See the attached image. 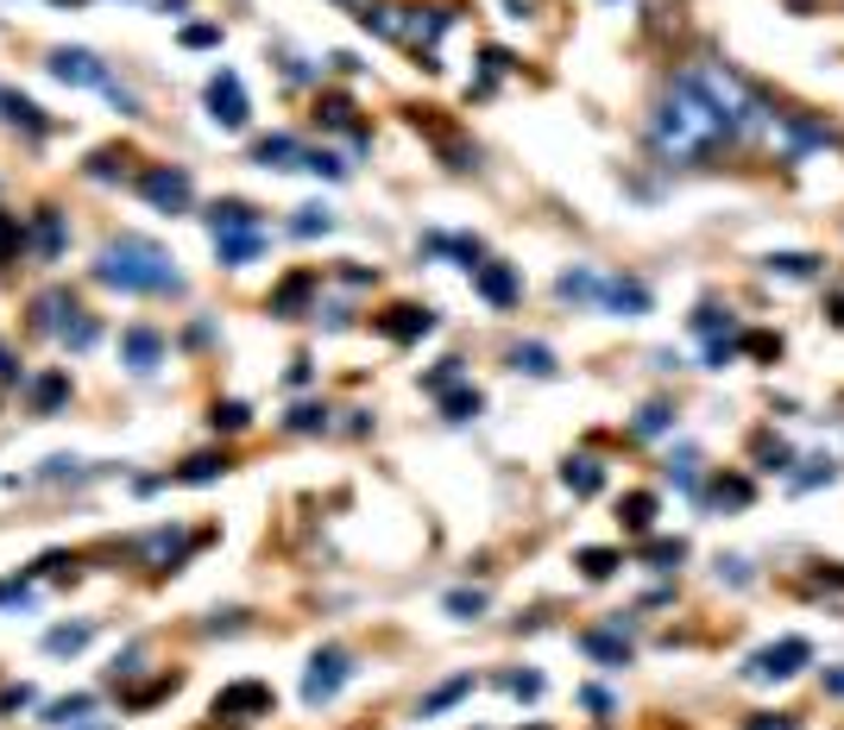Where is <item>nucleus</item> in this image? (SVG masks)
I'll return each mask as SVG.
<instances>
[{
	"label": "nucleus",
	"mask_w": 844,
	"mask_h": 730,
	"mask_svg": "<svg viewBox=\"0 0 844 730\" xmlns=\"http://www.w3.org/2000/svg\"><path fill=\"white\" fill-rule=\"evenodd\" d=\"M649 139H656V151L674 158V164H700V158H713L718 146H731L738 126H731V114L718 107L713 89L700 82V70H681L662 89V101H656Z\"/></svg>",
	"instance_id": "nucleus-1"
},
{
	"label": "nucleus",
	"mask_w": 844,
	"mask_h": 730,
	"mask_svg": "<svg viewBox=\"0 0 844 730\" xmlns=\"http://www.w3.org/2000/svg\"><path fill=\"white\" fill-rule=\"evenodd\" d=\"M95 283L107 290H127V297H183V271L177 258L146 240V233H114L95 252Z\"/></svg>",
	"instance_id": "nucleus-2"
},
{
	"label": "nucleus",
	"mask_w": 844,
	"mask_h": 730,
	"mask_svg": "<svg viewBox=\"0 0 844 730\" xmlns=\"http://www.w3.org/2000/svg\"><path fill=\"white\" fill-rule=\"evenodd\" d=\"M271 705H278V693H271L265 680H233V686L215 693L208 718H215V725H253V718H271Z\"/></svg>",
	"instance_id": "nucleus-3"
},
{
	"label": "nucleus",
	"mask_w": 844,
	"mask_h": 730,
	"mask_svg": "<svg viewBox=\"0 0 844 730\" xmlns=\"http://www.w3.org/2000/svg\"><path fill=\"white\" fill-rule=\"evenodd\" d=\"M139 196L152 201L158 215H189L196 176L183 171V164H146V171H139Z\"/></svg>",
	"instance_id": "nucleus-4"
},
{
	"label": "nucleus",
	"mask_w": 844,
	"mask_h": 730,
	"mask_svg": "<svg viewBox=\"0 0 844 730\" xmlns=\"http://www.w3.org/2000/svg\"><path fill=\"white\" fill-rule=\"evenodd\" d=\"M189 548H196V535H189L183 523H158V529H146V535L132 542V560H139L146 573H177Z\"/></svg>",
	"instance_id": "nucleus-5"
},
{
	"label": "nucleus",
	"mask_w": 844,
	"mask_h": 730,
	"mask_svg": "<svg viewBox=\"0 0 844 730\" xmlns=\"http://www.w3.org/2000/svg\"><path fill=\"white\" fill-rule=\"evenodd\" d=\"M347 680H354V654L334 649V642L328 649H315L309 654V674H303V705H328Z\"/></svg>",
	"instance_id": "nucleus-6"
},
{
	"label": "nucleus",
	"mask_w": 844,
	"mask_h": 730,
	"mask_svg": "<svg viewBox=\"0 0 844 730\" xmlns=\"http://www.w3.org/2000/svg\"><path fill=\"white\" fill-rule=\"evenodd\" d=\"M807 661H813V642H807V636H782V642H768V649L750 654L743 674L750 680H794Z\"/></svg>",
	"instance_id": "nucleus-7"
},
{
	"label": "nucleus",
	"mask_w": 844,
	"mask_h": 730,
	"mask_svg": "<svg viewBox=\"0 0 844 730\" xmlns=\"http://www.w3.org/2000/svg\"><path fill=\"white\" fill-rule=\"evenodd\" d=\"M208 120L221 126V132H240V126L253 120L246 82H240L233 70H215V76H208Z\"/></svg>",
	"instance_id": "nucleus-8"
},
{
	"label": "nucleus",
	"mask_w": 844,
	"mask_h": 730,
	"mask_svg": "<svg viewBox=\"0 0 844 730\" xmlns=\"http://www.w3.org/2000/svg\"><path fill=\"white\" fill-rule=\"evenodd\" d=\"M51 76L57 82H70V89H114V76H107V63L95 57V50H82V45H57L51 50Z\"/></svg>",
	"instance_id": "nucleus-9"
},
{
	"label": "nucleus",
	"mask_w": 844,
	"mask_h": 730,
	"mask_svg": "<svg viewBox=\"0 0 844 730\" xmlns=\"http://www.w3.org/2000/svg\"><path fill=\"white\" fill-rule=\"evenodd\" d=\"M580 649L605 668H631V617L617 611V617H605V629H580Z\"/></svg>",
	"instance_id": "nucleus-10"
},
{
	"label": "nucleus",
	"mask_w": 844,
	"mask_h": 730,
	"mask_svg": "<svg viewBox=\"0 0 844 730\" xmlns=\"http://www.w3.org/2000/svg\"><path fill=\"white\" fill-rule=\"evenodd\" d=\"M379 334L384 340H397V347H409V340L436 334V309H429V302H397V309H384L379 315Z\"/></svg>",
	"instance_id": "nucleus-11"
},
{
	"label": "nucleus",
	"mask_w": 844,
	"mask_h": 730,
	"mask_svg": "<svg viewBox=\"0 0 844 730\" xmlns=\"http://www.w3.org/2000/svg\"><path fill=\"white\" fill-rule=\"evenodd\" d=\"M63 246H70L63 208H38V215H32V233H26V252L38 258V265H57V258H63Z\"/></svg>",
	"instance_id": "nucleus-12"
},
{
	"label": "nucleus",
	"mask_w": 844,
	"mask_h": 730,
	"mask_svg": "<svg viewBox=\"0 0 844 730\" xmlns=\"http://www.w3.org/2000/svg\"><path fill=\"white\" fill-rule=\"evenodd\" d=\"M82 309H77V297H70V290H63V283H51V290H38V297H32V327H38V334H51V340H63V327L77 322Z\"/></svg>",
	"instance_id": "nucleus-13"
},
{
	"label": "nucleus",
	"mask_w": 844,
	"mask_h": 730,
	"mask_svg": "<svg viewBox=\"0 0 844 730\" xmlns=\"http://www.w3.org/2000/svg\"><path fill=\"white\" fill-rule=\"evenodd\" d=\"M120 366H127V372H139V378H152L158 366H164V334H158V327H127V334H120Z\"/></svg>",
	"instance_id": "nucleus-14"
},
{
	"label": "nucleus",
	"mask_w": 844,
	"mask_h": 730,
	"mask_svg": "<svg viewBox=\"0 0 844 730\" xmlns=\"http://www.w3.org/2000/svg\"><path fill=\"white\" fill-rule=\"evenodd\" d=\"M473 290L492 302V309H517V297H523V277L511 271V265H498V258H486L479 271H473Z\"/></svg>",
	"instance_id": "nucleus-15"
},
{
	"label": "nucleus",
	"mask_w": 844,
	"mask_h": 730,
	"mask_svg": "<svg viewBox=\"0 0 844 730\" xmlns=\"http://www.w3.org/2000/svg\"><path fill=\"white\" fill-rule=\"evenodd\" d=\"M599 309H612V315H649V283H637V277H605V283H599Z\"/></svg>",
	"instance_id": "nucleus-16"
},
{
	"label": "nucleus",
	"mask_w": 844,
	"mask_h": 730,
	"mask_svg": "<svg viewBox=\"0 0 844 730\" xmlns=\"http://www.w3.org/2000/svg\"><path fill=\"white\" fill-rule=\"evenodd\" d=\"M203 221H208V233H215V240H221V233H265V221H258L253 201H215Z\"/></svg>",
	"instance_id": "nucleus-17"
},
{
	"label": "nucleus",
	"mask_w": 844,
	"mask_h": 730,
	"mask_svg": "<svg viewBox=\"0 0 844 730\" xmlns=\"http://www.w3.org/2000/svg\"><path fill=\"white\" fill-rule=\"evenodd\" d=\"M253 164L265 171H303V139H290V132H265L253 146Z\"/></svg>",
	"instance_id": "nucleus-18"
},
{
	"label": "nucleus",
	"mask_w": 844,
	"mask_h": 730,
	"mask_svg": "<svg viewBox=\"0 0 844 730\" xmlns=\"http://www.w3.org/2000/svg\"><path fill=\"white\" fill-rule=\"evenodd\" d=\"M423 252L461 258V271H479V265H486V246H479L473 233H423Z\"/></svg>",
	"instance_id": "nucleus-19"
},
{
	"label": "nucleus",
	"mask_w": 844,
	"mask_h": 730,
	"mask_svg": "<svg viewBox=\"0 0 844 730\" xmlns=\"http://www.w3.org/2000/svg\"><path fill=\"white\" fill-rule=\"evenodd\" d=\"M562 485L574 491V498H592V491L605 485V460H599V453H574V460L562 466Z\"/></svg>",
	"instance_id": "nucleus-20"
},
{
	"label": "nucleus",
	"mask_w": 844,
	"mask_h": 730,
	"mask_svg": "<svg viewBox=\"0 0 844 730\" xmlns=\"http://www.w3.org/2000/svg\"><path fill=\"white\" fill-rule=\"evenodd\" d=\"M26 397H32V416H57L70 403V372H38Z\"/></svg>",
	"instance_id": "nucleus-21"
},
{
	"label": "nucleus",
	"mask_w": 844,
	"mask_h": 730,
	"mask_svg": "<svg viewBox=\"0 0 844 730\" xmlns=\"http://www.w3.org/2000/svg\"><path fill=\"white\" fill-rule=\"evenodd\" d=\"M0 120H7V126H26V132H51V114H45L38 101L13 95V89H0Z\"/></svg>",
	"instance_id": "nucleus-22"
},
{
	"label": "nucleus",
	"mask_w": 844,
	"mask_h": 730,
	"mask_svg": "<svg viewBox=\"0 0 844 730\" xmlns=\"http://www.w3.org/2000/svg\"><path fill=\"white\" fill-rule=\"evenodd\" d=\"M309 297H315V271H297V277H284L278 290H271V302H265V309L290 322V315H297V309H303Z\"/></svg>",
	"instance_id": "nucleus-23"
},
{
	"label": "nucleus",
	"mask_w": 844,
	"mask_h": 730,
	"mask_svg": "<svg viewBox=\"0 0 844 730\" xmlns=\"http://www.w3.org/2000/svg\"><path fill=\"white\" fill-rule=\"evenodd\" d=\"M599 283H605V277L592 271V265H574V271H562V277H555V297L580 309V302H599Z\"/></svg>",
	"instance_id": "nucleus-24"
},
{
	"label": "nucleus",
	"mask_w": 844,
	"mask_h": 730,
	"mask_svg": "<svg viewBox=\"0 0 844 730\" xmlns=\"http://www.w3.org/2000/svg\"><path fill=\"white\" fill-rule=\"evenodd\" d=\"M473 693V674H454V680H441L436 693H423V705H416V718H441V711H454V705Z\"/></svg>",
	"instance_id": "nucleus-25"
},
{
	"label": "nucleus",
	"mask_w": 844,
	"mask_h": 730,
	"mask_svg": "<svg viewBox=\"0 0 844 730\" xmlns=\"http://www.w3.org/2000/svg\"><path fill=\"white\" fill-rule=\"evenodd\" d=\"M505 359H511V372H530V378H555V372H562V366H555V352L542 347V340H517Z\"/></svg>",
	"instance_id": "nucleus-26"
},
{
	"label": "nucleus",
	"mask_w": 844,
	"mask_h": 730,
	"mask_svg": "<svg viewBox=\"0 0 844 730\" xmlns=\"http://www.w3.org/2000/svg\"><path fill=\"white\" fill-rule=\"evenodd\" d=\"M82 718H95V693H70V699H51V705H45V718H38V725H51V730H70V725H82Z\"/></svg>",
	"instance_id": "nucleus-27"
},
{
	"label": "nucleus",
	"mask_w": 844,
	"mask_h": 730,
	"mask_svg": "<svg viewBox=\"0 0 844 730\" xmlns=\"http://www.w3.org/2000/svg\"><path fill=\"white\" fill-rule=\"evenodd\" d=\"M258 252H265V233H221V240H215V258L233 265V271H240V265H253Z\"/></svg>",
	"instance_id": "nucleus-28"
},
{
	"label": "nucleus",
	"mask_w": 844,
	"mask_h": 730,
	"mask_svg": "<svg viewBox=\"0 0 844 730\" xmlns=\"http://www.w3.org/2000/svg\"><path fill=\"white\" fill-rule=\"evenodd\" d=\"M228 466H233L228 453H196V460H183L171 478H177V485H215V478L228 473Z\"/></svg>",
	"instance_id": "nucleus-29"
},
{
	"label": "nucleus",
	"mask_w": 844,
	"mask_h": 730,
	"mask_svg": "<svg viewBox=\"0 0 844 730\" xmlns=\"http://www.w3.org/2000/svg\"><path fill=\"white\" fill-rule=\"evenodd\" d=\"M617 523L631 529V535H649L656 529V491H631V498L617 503Z\"/></svg>",
	"instance_id": "nucleus-30"
},
{
	"label": "nucleus",
	"mask_w": 844,
	"mask_h": 730,
	"mask_svg": "<svg viewBox=\"0 0 844 730\" xmlns=\"http://www.w3.org/2000/svg\"><path fill=\"white\" fill-rule=\"evenodd\" d=\"M95 642V624H57L45 629V654H82Z\"/></svg>",
	"instance_id": "nucleus-31"
},
{
	"label": "nucleus",
	"mask_w": 844,
	"mask_h": 730,
	"mask_svg": "<svg viewBox=\"0 0 844 730\" xmlns=\"http://www.w3.org/2000/svg\"><path fill=\"white\" fill-rule=\"evenodd\" d=\"M756 498V485H750V478H713V491H706V503H718V510H743V503Z\"/></svg>",
	"instance_id": "nucleus-32"
},
{
	"label": "nucleus",
	"mask_w": 844,
	"mask_h": 730,
	"mask_svg": "<svg viewBox=\"0 0 844 730\" xmlns=\"http://www.w3.org/2000/svg\"><path fill=\"white\" fill-rule=\"evenodd\" d=\"M208 428H215V434H240V428H253V409H246L240 397H228V403L208 409Z\"/></svg>",
	"instance_id": "nucleus-33"
},
{
	"label": "nucleus",
	"mask_w": 844,
	"mask_h": 730,
	"mask_svg": "<svg viewBox=\"0 0 844 730\" xmlns=\"http://www.w3.org/2000/svg\"><path fill=\"white\" fill-rule=\"evenodd\" d=\"M756 466H763V473H788L794 448L782 441V434H768V428H763V434H756Z\"/></svg>",
	"instance_id": "nucleus-34"
},
{
	"label": "nucleus",
	"mask_w": 844,
	"mask_h": 730,
	"mask_svg": "<svg viewBox=\"0 0 844 730\" xmlns=\"http://www.w3.org/2000/svg\"><path fill=\"white\" fill-rule=\"evenodd\" d=\"M290 233H297V240L334 233V208H322V201H303V208H297V221H290Z\"/></svg>",
	"instance_id": "nucleus-35"
},
{
	"label": "nucleus",
	"mask_w": 844,
	"mask_h": 730,
	"mask_svg": "<svg viewBox=\"0 0 844 730\" xmlns=\"http://www.w3.org/2000/svg\"><path fill=\"white\" fill-rule=\"evenodd\" d=\"M631 428H637L643 441L668 434V428H674V403H662V397H656V403H643V409H637V422H631Z\"/></svg>",
	"instance_id": "nucleus-36"
},
{
	"label": "nucleus",
	"mask_w": 844,
	"mask_h": 730,
	"mask_svg": "<svg viewBox=\"0 0 844 730\" xmlns=\"http://www.w3.org/2000/svg\"><path fill=\"white\" fill-rule=\"evenodd\" d=\"M441 409H448V422H473V416L486 409V397L466 391V384H454V391H441Z\"/></svg>",
	"instance_id": "nucleus-37"
},
{
	"label": "nucleus",
	"mask_w": 844,
	"mask_h": 730,
	"mask_svg": "<svg viewBox=\"0 0 844 730\" xmlns=\"http://www.w3.org/2000/svg\"><path fill=\"white\" fill-rule=\"evenodd\" d=\"M681 560H687V542H681V535H674V542H649V548H643V567H656V573H674Z\"/></svg>",
	"instance_id": "nucleus-38"
},
{
	"label": "nucleus",
	"mask_w": 844,
	"mask_h": 730,
	"mask_svg": "<svg viewBox=\"0 0 844 730\" xmlns=\"http://www.w3.org/2000/svg\"><path fill=\"white\" fill-rule=\"evenodd\" d=\"M768 271L775 277H819V258L813 252H768Z\"/></svg>",
	"instance_id": "nucleus-39"
},
{
	"label": "nucleus",
	"mask_w": 844,
	"mask_h": 730,
	"mask_svg": "<svg viewBox=\"0 0 844 730\" xmlns=\"http://www.w3.org/2000/svg\"><path fill=\"white\" fill-rule=\"evenodd\" d=\"M441 611H448V617H461V624H473V617H486V592H448V599H441Z\"/></svg>",
	"instance_id": "nucleus-40"
},
{
	"label": "nucleus",
	"mask_w": 844,
	"mask_h": 730,
	"mask_svg": "<svg viewBox=\"0 0 844 730\" xmlns=\"http://www.w3.org/2000/svg\"><path fill=\"white\" fill-rule=\"evenodd\" d=\"M617 567H624V554H612V548H580V573H587V579H612Z\"/></svg>",
	"instance_id": "nucleus-41"
},
{
	"label": "nucleus",
	"mask_w": 844,
	"mask_h": 730,
	"mask_svg": "<svg viewBox=\"0 0 844 730\" xmlns=\"http://www.w3.org/2000/svg\"><path fill=\"white\" fill-rule=\"evenodd\" d=\"M354 114H359V107L347 95H322V107H315V120H322V126H354V132H359Z\"/></svg>",
	"instance_id": "nucleus-42"
},
{
	"label": "nucleus",
	"mask_w": 844,
	"mask_h": 730,
	"mask_svg": "<svg viewBox=\"0 0 844 730\" xmlns=\"http://www.w3.org/2000/svg\"><path fill=\"white\" fill-rule=\"evenodd\" d=\"M284 428H297V434H322V428H328V409H322V403H297V409L284 416Z\"/></svg>",
	"instance_id": "nucleus-43"
},
{
	"label": "nucleus",
	"mask_w": 844,
	"mask_h": 730,
	"mask_svg": "<svg viewBox=\"0 0 844 730\" xmlns=\"http://www.w3.org/2000/svg\"><path fill=\"white\" fill-rule=\"evenodd\" d=\"M95 340H102V322H95V315H77V322L63 327V347L70 352H89Z\"/></svg>",
	"instance_id": "nucleus-44"
},
{
	"label": "nucleus",
	"mask_w": 844,
	"mask_h": 730,
	"mask_svg": "<svg viewBox=\"0 0 844 730\" xmlns=\"http://www.w3.org/2000/svg\"><path fill=\"white\" fill-rule=\"evenodd\" d=\"M32 599H38V592H32V573H20V579H0V611H26Z\"/></svg>",
	"instance_id": "nucleus-45"
},
{
	"label": "nucleus",
	"mask_w": 844,
	"mask_h": 730,
	"mask_svg": "<svg viewBox=\"0 0 844 730\" xmlns=\"http://www.w3.org/2000/svg\"><path fill=\"white\" fill-rule=\"evenodd\" d=\"M668 478H674L681 491H693V485H700V453H693V448H681L674 460H668Z\"/></svg>",
	"instance_id": "nucleus-46"
},
{
	"label": "nucleus",
	"mask_w": 844,
	"mask_h": 730,
	"mask_svg": "<svg viewBox=\"0 0 844 730\" xmlns=\"http://www.w3.org/2000/svg\"><path fill=\"white\" fill-rule=\"evenodd\" d=\"M303 171H315V176H328V183H340V176H347V158H334V151H309V146H303Z\"/></svg>",
	"instance_id": "nucleus-47"
},
{
	"label": "nucleus",
	"mask_w": 844,
	"mask_h": 730,
	"mask_svg": "<svg viewBox=\"0 0 844 730\" xmlns=\"http://www.w3.org/2000/svg\"><path fill=\"white\" fill-rule=\"evenodd\" d=\"M718 327H725V334H731V327H738V322H731V315H725V309H713V302H706V309H700V315H693V334H706V347H713V340H718Z\"/></svg>",
	"instance_id": "nucleus-48"
},
{
	"label": "nucleus",
	"mask_w": 844,
	"mask_h": 730,
	"mask_svg": "<svg viewBox=\"0 0 844 730\" xmlns=\"http://www.w3.org/2000/svg\"><path fill=\"white\" fill-rule=\"evenodd\" d=\"M13 252H26V227L13 221V215H0V265H7Z\"/></svg>",
	"instance_id": "nucleus-49"
},
{
	"label": "nucleus",
	"mask_w": 844,
	"mask_h": 730,
	"mask_svg": "<svg viewBox=\"0 0 844 730\" xmlns=\"http://www.w3.org/2000/svg\"><path fill=\"white\" fill-rule=\"evenodd\" d=\"M743 730H800V718H794V711H750Z\"/></svg>",
	"instance_id": "nucleus-50"
},
{
	"label": "nucleus",
	"mask_w": 844,
	"mask_h": 730,
	"mask_svg": "<svg viewBox=\"0 0 844 730\" xmlns=\"http://www.w3.org/2000/svg\"><path fill=\"white\" fill-rule=\"evenodd\" d=\"M454 384H461V359H441L436 372L423 378V391H436V397H441V391H454Z\"/></svg>",
	"instance_id": "nucleus-51"
},
{
	"label": "nucleus",
	"mask_w": 844,
	"mask_h": 730,
	"mask_svg": "<svg viewBox=\"0 0 844 730\" xmlns=\"http://www.w3.org/2000/svg\"><path fill=\"white\" fill-rule=\"evenodd\" d=\"M498 686H505L511 699H536V693H542V674H498Z\"/></svg>",
	"instance_id": "nucleus-52"
},
{
	"label": "nucleus",
	"mask_w": 844,
	"mask_h": 730,
	"mask_svg": "<svg viewBox=\"0 0 844 730\" xmlns=\"http://www.w3.org/2000/svg\"><path fill=\"white\" fill-rule=\"evenodd\" d=\"M26 705H38V693L20 680V686H7V693H0V718H13V711H26Z\"/></svg>",
	"instance_id": "nucleus-53"
},
{
	"label": "nucleus",
	"mask_w": 844,
	"mask_h": 730,
	"mask_svg": "<svg viewBox=\"0 0 844 730\" xmlns=\"http://www.w3.org/2000/svg\"><path fill=\"white\" fill-rule=\"evenodd\" d=\"M183 45H189V50H208V45H221V25H183Z\"/></svg>",
	"instance_id": "nucleus-54"
},
{
	"label": "nucleus",
	"mask_w": 844,
	"mask_h": 730,
	"mask_svg": "<svg viewBox=\"0 0 844 730\" xmlns=\"http://www.w3.org/2000/svg\"><path fill=\"white\" fill-rule=\"evenodd\" d=\"M120 164H127V158L107 146V151H95V158H89V176H120Z\"/></svg>",
	"instance_id": "nucleus-55"
},
{
	"label": "nucleus",
	"mask_w": 844,
	"mask_h": 730,
	"mask_svg": "<svg viewBox=\"0 0 844 730\" xmlns=\"http://www.w3.org/2000/svg\"><path fill=\"white\" fill-rule=\"evenodd\" d=\"M743 347L756 352V359H775V352H782V340H775V334H743Z\"/></svg>",
	"instance_id": "nucleus-56"
},
{
	"label": "nucleus",
	"mask_w": 844,
	"mask_h": 730,
	"mask_svg": "<svg viewBox=\"0 0 844 730\" xmlns=\"http://www.w3.org/2000/svg\"><path fill=\"white\" fill-rule=\"evenodd\" d=\"M580 705H587V711H599V718H612V693H599V686H587V693H580Z\"/></svg>",
	"instance_id": "nucleus-57"
},
{
	"label": "nucleus",
	"mask_w": 844,
	"mask_h": 730,
	"mask_svg": "<svg viewBox=\"0 0 844 730\" xmlns=\"http://www.w3.org/2000/svg\"><path fill=\"white\" fill-rule=\"evenodd\" d=\"M13 378H20V359H13V352L0 347V384H13Z\"/></svg>",
	"instance_id": "nucleus-58"
},
{
	"label": "nucleus",
	"mask_w": 844,
	"mask_h": 730,
	"mask_svg": "<svg viewBox=\"0 0 844 730\" xmlns=\"http://www.w3.org/2000/svg\"><path fill=\"white\" fill-rule=\"evenodd\" d=\"M70 730H114L107 718H82V725H70Z\"/></svg>",
	"instance_id": "nucleus-59"
},
{
	"label": "nucleus",
	"mask_w": 844,
	"mask_h": 730,
	"mask_svg": "<svg viewBox=\"0 0 844 730\" xmlns=\"http://www.w3.org/2000/svg\"><path fill=\"white\" fill-rule=\"evenodd\" d=\"M340 7H354V13H366V7H379V0H340Z\"/></svg>",
	"instance_id": "nucleus-60"
},
{
	"label": "nucleus",
	"mask_w": 844,
	"mask_h": 730,
	"mask_svg": "<svg viewBox=\"0 0 844 730\" xmlns=\"http://www.w3.org/2000/svg\"><path fill=\"white\" fill-rule=\"evenodd\" d=\"M832 315H839V327H844V297H839V302H832Z\"/></svg>",
	"instance_id": "nucleus-61"
}]
</instances>
